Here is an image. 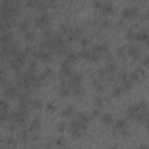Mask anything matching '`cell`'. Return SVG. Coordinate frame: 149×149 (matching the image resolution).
Returning <instances> with one entry per match:
<instances>
[{
	"label": "cell",
	"instance_id": "d6986e66",
	"mask_svg": "<svg viewBox=\"0 0 149 149\" xmlns=\"http://www.w3.org/2000/svg\"><path fill=\"white\" fill-rule=\"evenodd\" d=\"M72 93H73V97H74L76 99H78V100L83 99V98H84V94H85V92H84V90L81 88V86L73 87V88H72Z\"/></svg>",
	"mask_w": 149,
	"mask_h": 149
},
{
	"label": "cell",
	"instance_id": "74e56055",
	"mask_svg": "<svg viewBox=\"0 0 149 149\" xmlns=\"http://www.w3.org/2000/svg\"><path fill=\"white\" fill-rule=\"evenodd\" d=\"M41 1H42V0H27V1H26V6L29 7V8H35V9H36V7L38 6V3H40Z\"/></svg>",
	"mask_w": 149,
	"mask_h": 149
},
{
	"label": "cell",
	"instance_id": "f5cc1de1",
	"mask_svg": "<svg viewBox=\"0 0 149 149\" xmlns=\"http://www.w3.org/2000/svg\"><path fill=\"white\" fill-rule=\"evenodd\" d=\"M142 65L146 68H149V55H146L142 59Z\"/></svg>",
	"mask_w": 149,
	"mask_h": 149
},
{
	"label": "cell",
	"instance_id": "4dcf8cb0",
	"mask_svg": "<svg viewBox=\"0 0 149 149\" xmlns=\"http://www.w3.org/2000/svg\"><path fill=\"white\" fill-rule=\"evenodd\" d=\"M77 116H78V119H79V120H81L83 122L90 123L91 118H90L87 114H85V113H83V112H77Z\"/></svg>",
	"mask_w": 149,
	"mask_h": 149
},
{
	"label": "cell",
	"instance_id": "4fadbf2b",
	"mask_svg": "<svg viewBox=\"0 0 149 149\" xmlns=\"http://www.w3.org/2000/svg\"><path fill=\"white\" fill-rule=\"evenodd\" d=\"M28 129H24V128H22L21 130H19V133H17V140H19V142L21 143V144H26L27 142H28V140L30 139L29 137V135H28Z\"/></svg>",
	"mask_w": 149,
	"mask_h": 149
},
{
	"label": "cell",
	"instance_id": "11a10c76",
	"mask_svg": "<svg viewBox=\"0 0 149 149\" xmlns=\"http://www.w3.org/2000/svg\"><path fill=\"white\" fill-rule=\"evenodd\" d=\"M101 6H102V2H101L100 0H94V1H93V7H94L95 9H100Z\"/></svg>",
	"mask_w": 149,
	"mask_h": 149
},
{
	"label": "cell",
	"instance_id": "e575fe53",
	"mask_svg": "<svg viewBox=\"0 0 149 149\" xmlns=\"http://www.w3.org/2000/svg\"><path fill=\"white\" fill-rule=\"evenodd\" d=\"M51 74H52V70H51V69H49V68H47V69H44V70H43V72H42V73H40V77H41L43 80H45V79H47V78H49Z\"/></svg>",
	"mask_w": 149,
	"mask_h": 149
},
{
	"label": "cell",
	"instance_id": "cb8c5ba5",
	"mask_svg": "<svg viewBox=\"0 0 149 149\" xmlns=\"http://www.w3.org/2000/svg\"><path fill=\"white\" fill-rule=\"evenodd\" d=\"M78 58H79V55L76 54V52H68V54L65 55V59H66L69 63H71V64H73L74 62H77Z\"/></svg>",
	"mask_w": 149,
	"mask_h": 149
},
{
	"label": "cell",
	"instance_id": "7a4b0ae2",
	"mask_svg": "<svg viewBox=\"0 0 149 149\" xmlns=\"http://www.w3.org/2000/svg\"><path fill=\"white\" fill-rule=\"evenodd\" d=\"M87 127H88V123L83 122V121L79 120L78 118L74 119V120H72V121L70 122V125H69L70 132H72V130H80V132L85 133V132L87 130Z\"/></svg>",
	"mask_w": 149,
	"mask_h": 149
},
{
	"label": "cell",
	"instance_id": "8d00e7d4",
	"mask_svg": "<svg viewBox=\"0 0 149 149\" xmlns=\"http://www.w3.org/2000/svg\"><path fill=\"white\" fill-rule=\"evenodd\" d=\"M45 109H47V112H49V113H55L56 109H57V106H56V104H54L52 101H49V102H47Z\"/></svg>",
	"mask_w": 149,
	"mask_h": 149
},
{
	"label": "cell",
	"instance_id": "7bdbcfd3",
	"mask_svg": "<svg viewBox=\"0 0 149 149\" xmlns=\"http://www.w3.org/2000/svg\"><path fill=\"white\" fill-rule=\"evenodd\" d=\"M135 36H136V34H135L133 30H128L127 34H126V38H127L128 41H135V40H136Z\"/></svg>",
	"mask_w": 149,
	"mask_h": 149
},
{
	"label": "cell",
	"instance_id": "ba28073f",
	"mask_svg": "<svg viewBox=\"0 0 149 149\" xmlns=\"http://www.w3.org/2000/svg\"><path fill=\"white\" fill-rule=\"evenodd\" d=\"M139 111H140V107H139V104H137V102L129 105V106L126 108L127 118H128L129 120H134V116H135V114H136Z\"/></svg>",
	"mask_w": 149,
	"mask_h": 149
},
{
	"label": "cell",
	"instance_id": "f35d334b",
	"mask_svg": "<svg viewBox=\"0 0 149 149\" xmlns=\"http://www.w3.org/2000/svg\"><path fill=\"white\" fill-rule=\"evenodd\" d=\"M97 74H98V77H99L100 79H104V78H106V77H107L108 72H107L106 68H100V69L97 71Z\"/></svg>",
	"mask_w": 149,
	"mask_h": 149
},
{
	"label": "cell",
	"instance_id": "816d5d0a",
	"mask_svg": "<svg viewBox=\"0 0 149 149\" xmlns=\"http://www.w3.org/2000/svg\"><path fill=\"white\" fill-rule=\"evenodd\" d=\"M99 115H100L99 109H92V111H91V114H90V118H91V119H95V118L99 116Z\"/></svg>",
	"mask_w": 149,
	"mask_h": 149
},
{
	"label": "cell",
	"instance_id": "277c9868",
	"mask_svg": "<svg viewBox=\"0 0 149 149\" xmlns=\"http://www.w3.org/2000/svg\"><path fill=\"white\" fill-rule=\"evenodd\" d=\"M69 78V83H70V87L73 88V87H77V86H80L81 84V74L77 71H72L71 74L68 77Z\"/></svg>",
	"mask_w": 149,
	"mask_h": 149
},
{
	"label": "cell",
	"instance_id": "f6af8a7d",
	"mask_svg": "<svg viewBox=\"0 0 149 149\" xmlns=\"http://www.w3.org/2000/svg\"><path fill=\"white\" fill-rule=\"evenodd\" d=\"M45 9H47V3L42 0V1L38 3V6L36 7V10H37V12H44Z\"/></svg>",
	"mask_w": 149,
	"mask_h": 149
},
{
	"label": "cell",
	"instance_id": "5bb4252c",
	"mask_svg": "<svg viewBox=\"0 0 149 149\" xmlns=\"http://www.w3.org/2000/svg\"><path fill=\"white\" fill-rule=\"evenodd\" d=\"M58 93H59V97H61V98H66V97H69L70 87L66 85L65 80L61 81V86H59V88H58Z\"/></svg>",
	"mask_w": 149,
	"mask_h": 149
},
{
	"label": "cell",
	"instance_id": "9c48e42d",
	"mask_svg": "<svg viewBox=\"0 0 149 149\" xmlns=\"http://www.w3.org/2000/svg\"><path fill=\"white\" fill-rule=\"evenodd\" d=\"M127 55L133 59H139L141 57V50L136 45H129L127 47Z\"/></svg>",
	"mask_w": 149,
	"mask_h": 149
},
{
	"label": "cell",
	"instance_id": "d4e9b609",
	"mask_svg": "<svg viewBox=\"0 0 149 149\" xmlns=\"http://www.w3.org/2000/svg\"><path fill=\"white\" fill-rule=\"evenodd\" d=\"M126 126H127V121H126L125 119H119V120L114 123V129L120 132V130H121L122 128H125Z\"/></svg>",
	"mask_w": 149,
	"mask_h": 149
},
{
	"label": "cell",
	"instance_id": "5b68a950",
	"mask_svg": "<svg viewBox=\"0 0 149 149\" xmlns=\"http://www.w3.org/2000/svg\"><path fill=\"white\" fill-rule=\"evenodd\" d=\"M68 36V41H74V40H80L83 37V30L79 27H71Z\"/></svg>",
	"mask_w": 149,
	"mask_h": 149
},
{
	"label": "cell",
	"instance_id": "d590c367",
	"mask_svg": "<svg viewBox=\"0 0 149 149\" xmlns=\"http://www.w3.org/2000/svg\"><path fill=\"white\" fill-rule=\"evenodd\" d=\"M122 88H123L125 92H129V91L133 88V83H132L129 79L125 80V81L122 83Z\"/></svg>",
	"mask_w": 149,
	"mask_h": 149
},
{
	"label": "cell",
	"instance_id": "91938a15",
	"mask_svg": "<svg viewBox=\"0 0 149 149\" xmlns=\"http://www.w3.org/2000/svg\"><path fill=\"white\" fill-rule=\"evenodd\" d=\"M139 148H149V144H140Z\"/></svg>",
	"mask_w": 149,
	"mask_h": 149
},
{
	"label": "cell",
	"instance_id": "2e32d148",
	"mask_svg": "<svg viewBox=\"0 0 149 149\" xmlns=\"http://www.w3.org/2000/svg\"><path fill=\"white\" fill-rule=\"evenodd\" d=\"M100 121L104 123V125H107V126H111L114 123V118L112 114L109 113H104L100 115Z\"/></svg>",
	"mask_w": 149,
	"mask_h": 149
},
{
	"label": "cell",
	"instance_id": "f907efd6",
	"mask_svg": "<svg viewBox=\"0 0 149 149\" xmlns=\"http://www.w3.org/2000/svg\"><path fill=\"white\" fill-rule=\"evenodd\" d=\"M94 104H95L98 107H101V106L104 105V98H102V97H98V98H95Z\"/></svg>",
	"mask_w": 149,
	"mask_h": 149
},
{
	"label": "cell",
	"instance_id": "e7e4bbea",
	"mask_svg": "<svg viewBox=\"0 0 149 149\" xmlns=\"http://www.w3.org/2000/svg\"><path fill=\"white\" fill-rule=\"evenodd\" d=\"M71 1H73V0H71Z\"/></svg>",
	"mask_w": 149,
	"mask_h": 149
},
{
	"label": "cell",
	"instance_id": "1f68e13d",
	"mask_svg": "<svg viewBox=\"0 0 149 149\" xmlns=\"http://www.w3.org/2000/svg\"><path fill=\"white\" fill-rule=\"evenodd\" d=\"M127 79H128V73H127L125 70L120 71V72H119V74H118V77H116V80H118V81L123 83V81H125V80H127Z\"/></svg>",
	"mask_w": 149,
	"mask_h": 149
},
{
	"label": "cell",
	"instance_id": "e0dca14e",
	"mask_svg": "<svg viewBox=\"0 0 149 149\" xmlns=\"http://www.w3.org/2000/svg\"><path fill=\"white\" fill-rule=\"evenodd\" d=\"M100 10H101V13L104 15H111L113 13V10H114V7H113V5L111 2H102V6H101Z\"/></svg>",
	"mask_w": 149,
	"mask_h": 149
},
{
	"label": "cell",
	"instance_id": "94428289",
	"mask_svg": "<svg viewBox=\"0 0 149 149\" xmlns=\"http://www.w3.org/2000/svg\"><path fill=\"white\" fill-rule=\"evenodd\" d=\"M57 1H58V0H48V2H49V3H51V5H54V3H55V2H57Z\"/></svg>",
	"mask_w": 149,
	"mask_h": 149
},
{
	"label": "cell",
	"instance_id": "03108f58",
	"mask_svg": "<svg viewBox=\"0 0 149 149\" xmlns=\"http://www.w3.org/2000/svg\"><path fill=\"white\" fill-rule=\"evenodd\" d=\"M148 90H149V87H148Z\"/></svg>",
	"mask_w": 149,
	"mask_h": 149
},
{
	"label": "cell",
	"instance_id": "3957f363",
	"mask_svg": "<svg viewBox=\"0 0 149 149\" xmlns=\"http://www.w3.org/2000/svg\"><path fill=\"white\" fill-rule=\"evenodd\" d=\"M49 22H50V15L47 12H43L40 17H36L34 20V24L36 28H44L49 24Z\"/></svg>",
	"mask_w": 149,
	"mask_h": 149
},
{
	"label": "cell",
	"instance_id": "681fc988",
	"mask_svg": "<svg viewBox=\"0 0 149 149\" xmlns=\"http://www.w3.org/2000/svg\"><path fill=\"white\" fill-rule=\"evenodd\" d=\"M51 35H52L51 29H49V28L44 29V31H43V37H45V38H51V37H52Z\"/></svg>",
	"mask_w": 149,
	"mask_h": 149
},
{
	"label": "cell",
	"instance_id": "484cf974",
	"mask_svg": "<svg viewBox=\"0 0 149 149\" xmlns=\"http://www.w3.org/2000/svg\"><path fill=\"white\" fill-rule=\"evenodd\" d=\"M5 142H6V144L9 146V147H16L17 143H19V140H16L14 136H8Z\"/></svg>",
	"mask_w": 149,
	"mask_h": 149
},
{
	"label": "cell",
	"instance_id": "c3c4849f",
	"mask_svg": "<svg viewBox=\"0 0 149 149\" xmlns=\"http://www.w3.org/2000/svg\"><path fill=\"white\" fill-rule=\"evenodd\" d=\"M135 71L137 72V74L140 76V78H143V77L146 76V71H144V69L141 68V66H137V68L135 69Z\"/></svg>",
	"mask_w": 149,
	"mask_h": 149
},
{
	"label": "cell",
	"instance_id": "6f0895ef",
	"mask_svg": "<svg viewBox=\"0 0 149 149\" xmlns=\"http://www.w3.org/2000/svg\"><path fill=\"white\" fill-rule=\"evenodd\" d=\"M40 140H41L40 135H36V134H34V135L30 137V141H33V142H38Z\"/></svg>",
	"mask_w": 149,
	"mask_h": 149
},
{
	"label": "cell",
	"instance_id": "f1b7e54d",
	"mask_svg": "<svg viewBox=\"0 0 149 149\" xmlns=\"http://www.w3.org/2000/svg\"><path fill=\"white\" fill-rule=\"evenodd\" d=\"M69 31H70V26L68 24V23H62L61 26H59V33L62 34V35H68L69 34Z\"/></svg>",
	"mask_w": 149,
	"mask_h": 149
},
{
	"label": "cell",
	"instance_id": "836d02e7",
	"mask_svg": "<svg viewBox=\"0 0 149 149\" xmlns=\"http://www.w3.org/2000/svg\"><path fill=\"white\" fill-rule=\"evenodd\" d=\"M36 69H37V65H36V63H35V59L31 61V62H28V69H27V70H28L30 73L35 74V73H36Z\"/></svg>",
	"mask_w": 149,
	"mask_h": 149
},
{
	"label": "cell",
	"instance_id": "7dc6e473",
	"mask_svg": "<svg viewBox=\"0 0 149 149\" xmlns=\"http://www.w3.org/2000/svg\"><path fill=\"white\" fill-rule=\"evenodd\" d=\"M0 105H1V111H9V105L7 104V101L5 99H1Z\"/></svg>",
	"mask_w": 149,
	"mask_h": 149
},
{
	"label": "cell",
	"instance_id": "f546056e",
	"mask_svg": "<svg viewBox=\"0 0 149 149\" xmlns=\"http://www.w3.org/2000/svg\"><path fill=\"white\" fill-rule=\"evenodd\" d=\"M128 79H129L132 83H136V81L140 80V76H139L137 72L134 70V71H132L130 73H128Z\"/></svg>",
	"mask_w": 149,
	"mask_h": 149
},
{
	"label": "cell",
	"instance_id": "603a6c76",
	"mask_svg": "<svg viewBox=\"0 0 149 149\" xmlns=\"http://www.w3.org/2000/svg\"><path fill=\"white\" fill-rule=\"evenodd\" d=\"M149 37V34L146 31V30H140L139 33H136V41H140V42H146V40Z\"/></svg>",
	"mask_w": 149,
	"mask_h": 149
},
{
	"label": "cell",
	"instance_id": "7402d4cb",
	"mask_svg": "<svg viewBox=\"0 0 149 149\" xmlns=\"http://www.w3.org/2000/svg\"><path fill=\"white\" fill-rule=\"evenodd\" d=\"M16 27L20 31H27L28 27H29V22L27 20H21L19 22H16Z\"/></svg>",
	"mask_w": 149,
	"mask_h": 149
},
{
	"label": "cell",
	"instance_id": "d6a6232c",
	"mask_svg": "<svg viewBox=\"0 0 149 149\" xmlns=\"http://www.w3.org/2000/svg\"><path fill=\"white\" fill-rule=\"evenodd\" d=\"M43 107V102L40 99H35L31 101V108L33 109H41Z\"/></svg>",
	"mask_w": 149,
	"mask_h": 149
},
{
	"label": "cell",
	"instance_id": "680465c9",
	"mask_svg": "<svg viewBox=\"0 0 149 149\" xmlns=\"http://www.w3.org/2000/svg\"><path fill=\"white\" fill-rule=\"evenodd\" d=\"M143 125L146 126V128H147V129H149V115H148V116L144 119V122H143Z\"/></svg>",
	"mask_w": 149,
	"mask_h": 149
},
{
	"label": "cell",
	"instance_id": "bcb514c9",
	"mask_svg": "<svg viewBox=\"0 0 149 149\" xmlns=\"http://www.w3.org/2000/svg\"><path fill=\"white\" fill-rule=\"evenodd\" d=\"M65 129H66L65 122H64V121H61V122L57 125V130H58L59 133H63V132H65Z\"/></svg>",
	"mask_w": 149,
	"mask_h": 149
},
{
	"label": "cell",
	"instance_id": "ee69618b",
	"mask_svg": "<svg viewBox=\"0 0 149 149\" xmlns=\"http://www.w3.org/2000/svg\"><path fill=\"white\" fill-rule=\"evenodd\" d=\"M120 134H121V136H122V137H125V139H127V137H129V136L132 135L130 130H128L126 127H125V128H122V129L120 130Z\"/></svg>",
	"mask_w": 149,
	"mask_h": 149
},
{
	"label": "cell",
	"instance_id": "9f6ffc18",
	"mask_svg": "<svg viewBox=\"0 0 149 149\" xmlns=\"http://www.w3.org/2000/svg\"><path fill=\"white\" fill-rule=\"evenodd\" d=\"M100 27H101V28H104V29H107V28L109 27V22H108L107 20H104V21L101 22V24H100Z\"/></svg>",
	"mask_w": 149,
	"mask_h": 149
},
{
	"label": "cell",
	"instance_id": "db71d44e",
	"mask_svg": "<svg viewBox=\"0 0 149 149\" xmlns=\"http://www.w3.org/2000/svg\"><path fill=\"white\" fill-rule=\"evenodd\" d=\"M88 43H90V41H88V38H87V37L83 36V37L80 38V44H81L83 47H87V45H88Z\"/></svg>",
	"mask_w": 149,
	"mask_h": 149
},
{
	"label": "cell",
	"instance_id": "83f0119b",
	"mask_svg": "<svg viewBox=\"0 0 149 149\" xmlns=\"http://www.w3.org/2000/svg\"><path fill=\"white\" fill-rule=\"evenodd\" d=\"M125 91H123V88H122V86H115L114 88H113V91H112V95L113 97H115V98H118V97H121V94L123 93Z\"/></svg>",
	"mask_w": 149,
	"mask_h": 149
},
{
	"label": "cell",
	"instance_id": "52a82bcc",
	"mask_svg": "<svg viewBox=\"0 0 149 149\" xmlns=\"http://www.w3.org/2000/svg\"><path fill=\"white\" fill-rule=\"evenodd\" d=\"M23 64H24V63L20 62V61H19L17 58H15V57H12V58L8 59V65H9V68H10L13 71H15V72L21 71Z\"/></svg>",
	"mask_w": 149,
	"mask_h": 149
},
{
	"label": "cell",
	"instance_id": "6da1fadb",
	"mask_svg": "<svg viewBox=\"0 0 149 149\" xmlns=\"http://www.w3.org/2000/svg\"><path fill=\"white\" fill-rule=\"evenodd\" d=\"M5 88V97L8 99V100H15L19 98V87L16 85H12L10 83L7 84Z\"/></svg>",
	"mask_w": 149,
	"mask_h": 149
},
{
	"label": "cell",
	"instance_id": "6125c7cd",
	"mask_svg": "<svg viewBox=\"0 0 149 149\" xmlns=\"http://www.w3.org/2000/svg\"><path fill=\"white\" fill-rule=\"evenodd\" d=\"M146 44H147V45H148V47H149V37H148V38H147V40H146Z\"/></svg>",
	"mask_w": 149,
	"mask_h": 149
},
{
	"label": "cell",
	"instance_id": "60d3db41",
	"mask_svg": "<svg viewBox=\"0 0 149 149\" xmlns=\"http://www.w3.org/2000/svg\"><path fill=\"white\" fill-rule=\"evenodd\" d=\"M127 47L128 45H123V47H120L119 49H118V56L121 58V57H125L126 55H127Z\"/></svg>",
	"mask_w": 149,
	"mask_h": 149
},
{
	"label": "cell",
	"instance_id": "9a60e30c",
	"mask_svg": "<svg viewBox=\"0 0 149 149\" xmlns=\"http://www.w3.org/2000/svg\"><path fill=\"white\" fill-rule=\"evenodd\" d=\"M92 84H93L94 90H95L98 93H102V92L105 91V87H104V85H102V79H100L99 77L93 78V79H92Z\"/></svg>",
	"mask_w": 149,
	"mask_h": 149
},
{
	"label": "cell",
	"instance_id": "b9f144b4",
	"mask_svg": "<svg viewBox=\"0 0 149 149\" xmlns=\"http://www.w3.org/2000/svg\"><path fill=\"white\" fill-rule=\"evenodd\" d=\"M55 144L57 147H64V146H66V140L64 137H57L55 140Z\"/></svg>",
	"mask_w": 149,
	"mask_h": 149
},
{
	"label": "cell",
	"instance_id": "ab89813d",
	"mask_svg": "<svg viewBox=\"0 0 149 149\" xmlns=\"http://www.w3.org/2000/svg\"><path fill=\"white\" fill-rule=\"evenodd\" d=\"M35 33L34 31H31V30H27V31H24V38L27 40V41H34L35 40Z\"/></svg>",
	"mask_w": 149,
	"mask_h": 149
},
{
	"label": "cell",
	"instance_id": "7c38bea8",
	"mask_svg": "<svg viewBox=\"0 0 149 149\" xmlns=\"http://www.w3.org/2000/svg\"><path fill=\"white\" fill-rule=\"evenodd\" d=\"M41 127H42L41 119H40V118H35V119L30 122V125H29V127H28V130L31 132V133H36V132H38V130L41 129Z\"/></svg>",
	"mask_w": 149,
	"mask_h": 149
},
{
	"label": "cell",
	"instance_id": "30bf717a",
	"mask_svg": "<svg viewBox=\"0 0 149 149\" xmlns=\"http://www.w3.org/2000/svg\"><path fill=\"white\" fill-rule=\"evenodd\" d=\"M71 72H72V70H71V63H69L66 59H64L62 62V64H61V72H59V74H62L64 77H69L71 74Z\"/></svg>",
	"mask_w": 149,
	"mask_h": 149
},
{
	"label": "cell",
	"instance_id": "ac0fdd59",
	"mask_svg": "<svg viewBox=\"0 0 149 149\" xmlns=\"http://www.w3.org/2000/svg\"><path fill=\"white\" fill-rule=\"evenodd\" d=\"M92 50L95 51V52H99L100 55L102 54H107L108 52V45L105 44V43H101V44H94L92 47Z\"/></svg>",
	"mask_w": 149,
	"mask_h": 149
},
{
	"label": "cell",
	"instance_id": "44dd1931",
	"mask_svg": "<svg viewBox=\"0 0 149 149\" xmlns=\"http://www.w3.org/2000/svg\"><path fill=\"white\" fill-rule=\"evenodd\" d=\"M41 61H43L44 63H51V62L54 61V52H52V51H50V50L44 51V52H43V55H42Z\"/></svg>",
	"mask_w": 149,
	"mask_h": 149
},
{
	"label": "cell",
	"instance_id": "8992f818",
	"mask_svg": "<svg viewBox=\"0 0 149 149\" xmlns=\"http://www.w3.org/2000/svg\"><path fill=\"white\" fill-rule=\"evenodd\" d=\"M137 15V7L136 6H132L129 8H125L121 13V19L126 20V19H132L135 17Z\"/></svg>",
	"mask_w": 149,
	"mask_h": 149
},
{
	"label": "cell",
	"instance_id": "8fae6325",
	"mask_svg": "<svg viewBox=\"0 0 149 149\" xmlns=\"http://www.w3.org/2000/svg\"><path fill=\"white\" fill-rule=\"evenodd\" d=\"M74 114H77V109H76V107L72 106V105L66 106V107L63 108L62 112H61V116H62V118H71V116H73Z\"/></svg>",
	"mask_w": 149,
	"mask_h": 149
},
{
	"label": "cell",
	"instance_id": "ffe728a7",
	"mask_svg": "<svg viewBox=\"0 0 149 149\" xmlns=\"http://www.w3.org/2000/svg\"><path fill=\"white\" fill-rule=\"evenodd\" d=\"M1 44H6V43H8V42H10L12 40H13V34H12V31H9V30H7V31H5V33H2L1 34Z\"/></svg>",
	"mask_w": 149,
	"mask_h": 149
},
{
	"label": "cell",
	"instance_id": "4316f807",
	"mask_svg": "<svg viewBox=\"0 0 149 149\" xmlns=\"http://www.w3.org/2000/svg\"><path fill=\"white\" fill-rule=\"evenodd\" d=\"M78 55H79V58H84V59L90 61V58H91V50L84 49V50H81L80 52H78Z\"/></svg>",
	"mask_w": 149,
	"mask_h": 149
},
{
	"label": "cell",
	"instance_id": "be15d7a7",
	"mask_svg": "<svg viewBox=\"0 0 149 149\" xmlns=\"http://www.w3.org/2000/svg\"><path fill=\"white\" fill-rule=\"evenodd\" d=\"M132 1H136V0H132Z\"/></svg>",
	"mask_w": 149,
	"mask_h": 149
}]
</instances>
